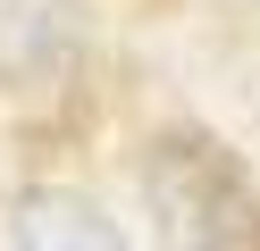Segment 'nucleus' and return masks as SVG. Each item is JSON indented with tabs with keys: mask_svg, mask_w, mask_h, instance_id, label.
Returning a JSON list of instances; mask_svg holds the SVG:
<instances>
[{
	"mask_svg": "<svg viewBox=\"0 0 260 251\" xmlns=\"http://www.w3.org/2000/svg\"><path fill=\"white\" fill-rule=\"evenodd\" d=\"M143 201H151L168 251H243V234H252V176L202 126H168L151 142Z\"/></svg>",
	"mask_w": 260,
	"mask_h": 251,
	"instance_id": "f257e3e1",
	"label": "nucleus"
},
{
	"mask_svg": "<svg viewBox=\"0 0 260 251\" xmlns=\"http://www.w3.org/2000/svg\"><path fill=\"white\" fill-rule=\"evenodd\" d=\"M9 251H135V243H126L118 218H101L84 193L34 184V193L9 209Z\"/></svg>",
	"mask_w": 260,
	"mask_h": 251,
	"instance_id": "f03ea898",
	"label": "nucleus"
},
{
	"mask_svg": "<svg viewBox=\"0 0 260 251\" xmlns=\"http://www.w3.org/2000/svg\"><path fill=\"white\" fill-rule=\"evenodd\" d=\"M76 50L68 0H0V84H42Z\"/></svg>",
	"mask_w": 260,
	"mask_h": 251,
	"instance_id": "7ed1b4c3",
	"label": "nucleus"
}]
</instances>
